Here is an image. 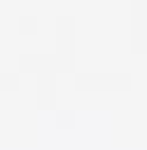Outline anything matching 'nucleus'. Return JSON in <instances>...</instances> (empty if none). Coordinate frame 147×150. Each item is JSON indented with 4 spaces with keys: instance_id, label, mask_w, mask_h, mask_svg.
Returning a JSON list of instances; mask_svg holds the SVG:
<instances>
[]
</instances>
